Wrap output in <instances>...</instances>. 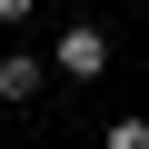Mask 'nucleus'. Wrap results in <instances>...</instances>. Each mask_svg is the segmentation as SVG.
I'll return each mask as SVG.
<instances>
[{"mask_svg": "<svg viewBox=\"0 0 149 149\" xmlns=\"http://www.w3.org/2000/svg\"><path fill=\"white\" fill-rule=\"evenodd\" d=\"M50 70H60V80H100V70H109V30L100 20H70L50 40Z\"/></svg>", "mask_w": 149, "mask_h": 149, "instance_id": "obj_1", "label": "nucleus"}, {"mask_svg": "<svg viewBox=\"0 0 149 149\" xmlns=\"http://www.w3.org/2000/svg\"><path fill=\"white\" fill-rule=\"evenodd\" d=\"M40 90H50V60L40 50H10V60H0V100H10V109H30Z\"/></svg>", "mask_w": 149, "mask_h": 149, "instance_id": "obj_2", "label": "nucleus"}, {"mask_svg": "<svg viewBox=\"0 0 149 149\" xmlns=\"http://www.w3.org/2000/svg\"><path fill=\"white\" fill-rule=\"evenodd\" d=\"M100 149H149V119H109V129H100Z\"/></svg>", "mask_w": 149, "mask_h": 149, "instance_id": "obj_3", "label": "nucleus"}, {"mask_svg": "<svg viewBox=\"0 0 149 149\" xmlns=\"http://www.w3.org/2000/svg\"><path fill=\"white\" fill-rule=\"evenodd\" d=\"M10 20H30V0H0V30H10Z\"/></svg>", "mask_w": 149, "mask_h": 149, "instance_id": "obj_4", "label": "nucleus"}]
</instances>
